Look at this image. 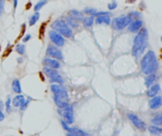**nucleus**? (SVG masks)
<instances>
[{
	"label": "nucleus",
	"instance_id": "4c0bfd02",
	"mask_svg": "<svg viewBox=\"0 0 162 136\" xmlns=\"http://www.w3.org/2000/svg\"><path fill=\"white\" fill-rule=\"evenodd\" d=\"M4 118H5V114H3V112H0V122L4 120Z\"/></svg>",
	"mask_w": 162,
	"mask_h": 136
},
{
	"label": "nucleus",
	"instance_id": "f03ea898",
	"mask_svg": "<svg viewBox=\"0 0 162 136\" xmlns=\"http://www.w3.org/2000/svg\"><path fill=\"white\" fill-rule=\"evenodd\" d=\"M148 39V30L146 29H141L134 39V45L132 53L136 58H139L142 55L144 50L146 48Z\"/></svg>",
	"mask_w": 162,
	"mask_h": 136
},
{
	"label": "nucleus",
	"instance_id": "7c9ffc66",
	"mask_svg": "<svg viewBox=\"0 0 162 136\" xmlns=\"http://www.w3.org/2000/svg\"><path fill=\"white\" fill-rule=\"evenodd\" d=\"M109 15H110V12H97L92 17H94V16H96V17H102V16H109Z\"/></svg>",
	"mask_w": 162,
	"mask_h": 136
},
{
	"label": "nucleus",
	"instance_id": "9b49d317",
	"mask_svg": "<svg viewBox=\"0 0 162 136\" xmlns=\"http://www.w3.org/2000/svg\"><path fill=\"white\" fill-rule=\"evenodd\" d=\"M44 63L46 67L51 68V69H54V70L59 69L61 67L60 62H58V61L54 59H51V58H46V59H44Z\"/></svg>",
	"mask_w": 162,
	"mask_h": 136
},
{
	"label": "nucleus",
	"instance_id": "473e14b6",
	"mask_svg": "<svg viewBox=\"0 0 162 136\" xmlns=\"http://www.w3.org/2000/svg\"><path fill=\"white\" fill-rule=\"evenodd\" d=\"M61 124H62V126H63V128H64V130H65V131H67V132L68 131H69V127H68V125L67 124V123H65V122L64 121V120H62L61 121Z\"/></svg>",
	"mask_w": 162,
	"mask_h": 136
},
{
	"label": "nucleus",
	"instance_id": "a878e982",
	"mask_svg": "<svg viewBox=\"0 0 162 136\" xmlns=\"http://www.w3.org/2000/svg\"><path fill=\"white\" fill-rule=\"evenodd\" d=\"M39 17H40L39 12H35L33 15H32V17L30 18V26L35 25L36 22L38 21V20H39Z\"/></svg>",
	"mask_w": 162,
	"mask_h": 136
},
{
	"label": "nucleus",
	"instance_id": "39448f33",
	"mask_svg": "<svg viewBox=\"0 0 162 136\" xmlns=\"http://www.w3.org/2000/svg\"><path fill=\"white\" fill-rule=\"evenodd\" d=\"M51 91L54 95V97H56L60 99L64 100L65 102L68 101V94L67 91L65 90V88H64L60 84H52L51 85Z\"/></svg>",
	"mask_w": 162,
	"mask_h": 136
},
{
	"label": "nucleus",
	"instance_id": "5701e85b",
	"mask_svg": "<svg viewBox=\"0 0 162 136\" xmlns=\"http://www.w3.org/2000/svg\"><path fill=\"white\" fill-rule=\"evenodd\" d=\"M82 22H84V26L85 28H90V27L94 24V17L92 16H88V17H85L82 20Z\"/></svg>",
	"mask_w": 162,
	"mask_h": 136
},
{
	"label": "nucleus",
	"instance_id": "f8f14e48",
	"mask_svg": "<svg viewBox=\"0 0 162 136\" xmlns=\"http://www.w3.org/2000/svg\"><path fill=\"white\" fill-rule=\"evenodd\" d=\"M142 29V21L141 20H134L129 24V31L131 32H139Z\"/></svg>",
	"mask_w": 162,
	"mask_h": 136
},
{
	"label": "nucleus",
	"instance_id": "423d86ee",
	"mask_svg": "<svg viewBox=\"0 0 162 136\" xmlns=\"http://www.w3.org/2000/svg\"><path fill=\"white\" fill-rule=\"evenodd\" d=\"M44 73L45 75L49 78V79L52 81V82L56 83V84H62L64 83V80L62 76L57 72V70H54V69H51V68L49 67H46L45 66L44 68Z\"/></svg>",
	"mask_w": 162,
	"mask_h": 136
},
{
	"label": "nucleus",
	"instance_id": "bb28decb",
	"mask_svg": "<svg viewBox=\"0 0 162 136\" xmlns=\"http://www.w3.org/2000/svg\"><path fill=\"white\" fill-rule=\"evenodd\" d=\"M47 1H45V0H42V1H39V2H37L36 4H35V6H34V11H35L36 12H38V11H39V10H41L43 8V7L47 4Z\"/></svg>",
	"mask_w": 162,
	"mask_h": 136
},
{
	"label": "nucleus",
	"instance_id": "c9c22d12",
	"mask_svg": "<svg viewBox=\"0 0 162 136\" xmlns=\"http://www.w3.org/2000/svg\"><path fill=\"white\" fill-rule=\"evenodd\" d=\"M4 108H5V104L3 103V101L0 100V112H2L4 110Z\"/></svg>",
	"mask_w": 162,
	"mask_h": 136
},
{
	"label": "nucleus",
	"instance_id": "2eb2a0df",
	"mask_svg": "<svg viewBox=\"0 0 162 136\" xmlns=\"http://www.w3.org/2000/svg\"><path fill=\"white\" fill-rule=\"evenodd\" d=\"M157 80V76L156 74H152V75H148L145 79V85L146 87H151L156 83V81Z\"/></svg>",
	"mask_w": 162,
	"mask_h": 136
},
{
	"label": "nucleus",
	"instance_id": "9d476101",
	"mask_svg": "<svg viewBox=\"0 0 162 136\" xmlns=\"http://www.w3.org/2000/svg\"><path fill=\"white\" fill-rule=\"evenodd\" d=\"M127 116H128V119H129L131 122H132V123L134 124V126H135L137 130L144 131L146 129L145 123H144V122L141 120V119L139 116H137V115H136L135 114L129 113L128 114H127Z\"/></svg>",
	"mask_w": 162,
	"mask_h": 136
},
{
	"label": "nucleus",
	"instance_id": "a211bd4d",
	"mask_svg": "<svg viewBox=\"0 0 162 136\" xmlns=\"http://www.w3.org/2000/svg\"><path fill=\"white\" fill-rule=\"evenodd\" d=\"M70 14L71 15L69 16L72 17L74 20H76V21H82V20H84V14H82V12L79 11H75V10L70 11Z\"/></svg>",
	"mask_w": 162,
	"mask_h": 136
},
{
	"label": "nucleus",
	"instance_id": "dca6fc26",
	"mask_svg": "<svg viewBox=\"0 0 162 136\" xmlns=\"http://www.w3.org/2000/svg\"><path fill=\"white\" fill-rule=\"evenodd\" d=\"M24 102H25V97L22 96V95H17V96L13 98L12 100V105L14 107H17V108H20L24 104Z\"/></svg>",
	"mask_w": 162,
	"mask_h": 136
},
{
	"label": "nucleus",
	"instance_id": "c85d7f7f",
	"mask_svg": "<svg viewBox=\"0 0 162 136\" xmlns=\"http://www.w3.org/2000/svg\"><path fill=\"white\" fill-rule=\"evenodd\" d=\"M25 46L23 45H17L16 46V52L20 54V55H23L24 53H25Z\"/></svg>",
	"mask_w": 162,
	"mask_h": 136
},
{
	"label": "nucleus",
	"instance_id": "f257e3e1",
	"mask_svg": "<svg viewBox=\"0 0 162 136\" xmlns=\"http://www.w3.org/2000/svg\"><path fill=\"white\" fill-rule=\"evenodd\" d=\"M141 71L145 75L156 74L158 69V60L153 50L147 51L140 62Z\"/></svg>",
	"mask_w": 162,
	"mask_h": 136
},
{
	"label": "nucleus",
	"instance_id": "7ed1b4c3",
	"mask_svg": "<svg viewBox=\"0 0 162 136\" xmlns=\"http://www.w3.org/2000/svg\"><path fill=\"white\" fill-rule=\"evenodd\" d=\"M52 30L58 32L61 34L62 36H65L67 38H71L72 35H73V31H72V29H70L69 27L67 26V24L65 23L64 20H56L52 24Z\"/></svg>",
	"mask_w": 162,
	"mask_h": 136
},
{
	"label": "nucleus",
	"instance_id": "4be33fe9",
	"mask_svg": "<svg viewBox=\"0 0 162 136\" xmlns=\"http://www.w3.org/2000/svg\"><path fill=\"white\" fill-rule=\"evenodd\" d=\"M65 22L67 24V26L69 27L70 29H71V28H77V27H78L77 21H76V20H74V19L72 18V17H70V16H67V18H65Z\"/></svg>",
	"mask_w": 162,
	"mask_h": 136
},
{
	"label": "nucleus",
	"instance_id": "cd10ccee",
	"mask_svg": "<svg viewBox=\"0 0 162 136\" xmlns=\"http://www.w3.org/2000/svg\"><path fill=\"white\" fill-rule=\"evenodd\" d=\"M84 12L86 13V14H88V15L93 16L96 12H97V10L94 9V8H86V9H84Z\"/></svg>",
	"mask_w": 162,
	"mask_h": 136
},
{
	"label": "nucleus",
	"instance_id": "6ab92c4d",
	"mask_svg": "<svg viewBox=\"0 0 162 136\" xmlns=\"http://www.w3.org/2000/svg\"><path fill=\"white\" fill-rule=\"evenodd\" d=\"M96 24L101 25V24H105V25H110L111 24V19L109 16H102V17H97L96 18Z\"/></svg>",
	"mask_w": 162,
	"mask_h": 136
},
{
	"label": "nucleus",
	"instance_id": "ddd939ff",
	"mask_svg": "<svg viewBox=\"0 0 162 136\" xmlns=\"http://www.w3.org/2000/svg\"><path fill=\"white\" fill-rule=\"evenodd\" d=\"M162 100H161V97L157 96L153 97L152 99L149 101V107L152 110H157V109H159L161 106Z\"/></svg>",
	"mask_w": 162,
	"mask_h": 136
},
{
	"label": "nucleus",
	"instance_id": "393cba45",
	"mask_svg": "<svg viewBox=\"0 0 162 136\" xmlns=\"http://www.w3.org/2000/svg\"><path fill=\"white\" fill-rule=\"evenodd\" d=\"M152 123L154 124V126H157V127H159L162 124V116L160 114H158L157 116H154L152 119Z\"/></svg>",
	"mask_w": 162,
	"mask_h": 136
},
{
	"label": "nucleus",
	"instance_id": "72a5a7b5",
	"mask_svg": "<svg viewBox=\"0 0 162 136\" xmlns=\"http://www.w3.org/2000/svg\"><path fill=\"white\" fill-rule=\"evenodd\" d=\"M30 101V99H27V101H25V102H24V104L22 105L21 107H20V109H21V111H24V110H26V108L27 107V105H29Z\"/></svg>",
	"mask_w": 162,
	"mask_h": 136
},
{
	"label": "nucleus",
	"instance_id": "20e7f679",
	"mask_svg": "<svg viewBox=\"0 0 162 136\" xmlns=\"http://www.w3.org/2000/svg\"><path fill=\"white\" fill-rule=\"evenodd\" d=\"M133 20L129 15H123V16L114 18L112 21V25H113V28L115 29L122 30L124 28H126L127 26H129V24Z\"/></svg>",
	"mask_w": 162,
	"mask_h": 136
},
{
	"label": "nucleus",
	"instance_id": "f704fd0d",
	"mask_svg": "<svg viewBox=\"0 0 162 136\" xmlns=\"http://www.w3.org/2000/svg\"><path fill=\"white\" fill-rule=\"evenodd\" d=\"M30 38H32V35H30V34H27V35L24 37V39H23V42L24 43H26V42H27V41H29Z\"/></svg>",
	"mask_w": 162,
	"mask_h": 136
},
{
	"label": "nucleus",
	"instance_id": "f3484780",
	"mask_svg": "<svg viewBox=\"0 0 162 136\" xmlns=\"http://www.w3.org/2000/svg\"><path fill=\"white\" fill-rule=\"evenodd\" d=\"M53 99H54L55 104H56V106H57L58 108H59L60 110H64V109H65L67 107L69 106L68 102H65V101L62 100V99H60V98H58V97H54Z\"/></svg>",
	"mask_w": 162,
	"mask_h": 136
},
{
	"label": "nucleus",
	"instance_id": "e433bc0d",
	"mask_svg": "<svg viewBox=\"0 0 162 136\" xmlns=\"http://www.w3.org/2000/svg\"><path fill=\"white\" fill-rule=\"evenodd\" d=\"M3 7H4V2L0 1V15H1V13L3 12Z\"/></svg>",
	"mask_w": 162,
	"mask_h": 136
},
{
	"label": "nucleus",
	"instance_id": "2f4dec72",
	"mask_svg": "<svg viewBox=\"0 0 162 136\" xmlns=\"http://www.w3.org/2000/svg\"><path fill=\"white\" fill-rule=\"evenodd\" d=\"M117 6H118L117 2L116 1H112L111 3H109V4H108V9L110 10V11H113V10H115L117 8Z\"/></svg>",
	"mask_w": 162,
	"mask_h": 136
},
{
	"label": "nucleus",
	"instance_id": "0eeeda50",
	"mask_svg": "<svg viewBox=\"0 0 162 136\" xmlns=\"http://www.w3.org/2000/svg\"><path fill=\"white\" fill-rule=\"evenodd\" d=\"M47 56L51 58V59L56 60V61H58V62L64 59V56H63L62 51L58 48L57 46H55L53 45H49V46H47Z\"/></svg>",
	"mask_w": 162,
	"mask_h": 136
},
{
	"label": "nucleus",
	"instance_id": "1a4fd4ad",
	"mask_svg": "<svg viewBox=\"0 0 162 136\" xmlns=\"http://www.w3.org/2000/svg\"><path fill=\"white\" fill-rule=\"evenodd\" d=\"M49 36L50 41L54 44L55 46H63L65 45V38L58 32L54 31V30H50L49 32Z\"/></svg>",
	"mask_w": 162,
	"mask_h": 136
},
{
	"label": "nucleus",
	"instance_id": "b1692460",
	"mask_svg": "<svg viewBox=\"0 0 162 136\" xmlns=\"http://www.w3.org/2000/svg\"><path fill=\"white\" fill-rule=\"evenodd\" d=\"M149 131L151 132L152 134H154V135H160V133L162 132V130L160 127H157V126H150L149 127Z\"/></svg>",
	"mask_w": 162,
	"mask_h": 136
},
{
	"label": "nucleus",
	"instance_id": "6e6552de",
	"mask_svg": "<svg viewBox=\"0 0 162 136\" xmlns=\"http://www.w3.org/2000/svg\"><path fill=\"white\" fill-rule=\"evenodd\" d=\"M58 112H59L61 115H63V116H64V119H65L64 121L67 125L73 123V120H74V117H73V109H72L71 105H69L68 107L64 109V110H60V109H58Z\"/></svg>",
	"mask_w": 162,
	"mask_h": 136
},
{
	"label": "nucleus",
	"instance_id": "aec40b11",
	"mask_svg": "<svg viewBox=\"0 0 162 136\" xmlns=\"http://www.w3.org/2000/svg\"><path fill=\"white\" fill-rule=\"evenodd\" d=\"M68 132L71 133L73 136H87V133H85L84 131H82L80 129H77V128H70Z\"/></svg>",
	"mask_w": 162,
	"mask_h": 136
},
{
	"label": "nucleus",
	"instance_id": "ea45409f",
	"mask_svg": "<svg viewBox=\"0 0 162 136\" xmlns=\"http://www.w3.org/2000/svg\"><path fill=\"white\" fill-rule=\"evenodd\" d=\"M67 136H73V135H72L71 133H69V132H67Z\"/></svg>",
	"mask_w": 162,
	"mask_h": 136
},
{
	"label": "nucleus",
	"instance_id": "c756f323",
	"mask_svg": "<svg viewBox=\"0 0 162 136\" xmlns=\"http://www.w3.org/2000/svg\"><path fill=\"white\" fill-rule=\"evenodd\" d=\"M5 106H6L7 113H11V97H8V98H7Z\"/></svg>",
	"mask_w": 162,
	"mask_h": 136
},
{
	"label": "nucleus",
	"instance_id": "4468645a",
	"mask_svg": "<svg viewBox=\"0 0 162 136\" xmlns=\"http://www.w3.org/2000/svg\"><path fill=\"white\" fill-rule=\"evenodd\" d=\"M160 91V85L159 84H157V83H156V84H154L153 86H151L150 87V89L147 91V96L149 97H157V93L158 92Z\"/></svg>",
	"mask_w": 162,
	"mask_h": 136
},
{
	"label": "nucleus",
	"instance_id": "412c9836",
	"mask_svg": "<svg viewBox=\"0 0 162 136\" xmlns=\"http://www.w3.org/2000/svg\"><path fill=\"white\" fill-rule=\"evenodd\" d=\"M12 90L14 93L16 94H20L22 92V88H21V84H20V81L18 80H14L12 83Z\"/></svg>",
	"mask_w": 162,
	"mask_h": 136
},
{
	"label": "nucleus",
	"instance_id": "58836bf2",
	"mask_svg": "<svg viewBox=\"0 0 162 136\" xmlns=\"http://www.w3.org/2000/svg\"><path fill=\"white\" fill-rule=\"evenodd\" d=\"M17 3H18V2H17L16 0H15V1H13V6H14V9L16 8V6H17Z\"/></svg>",
	"mask_w": 162,
	"mask_h": 136
}]
</instances>
